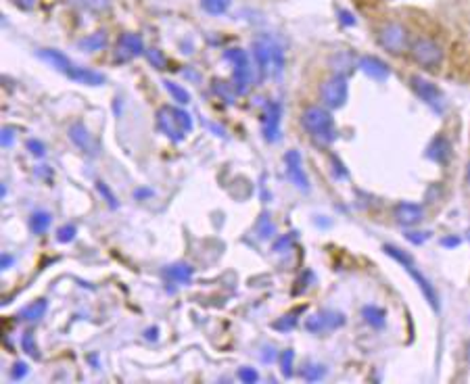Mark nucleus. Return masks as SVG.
Masks as SVG:
<instances>
[{
    "mask_svg": "<svg viewBox=\"0 0 470 384\" xmlns=\"http://www.w3.org/2000/svg\"><path fill=\"white\" fill-rule=\"evenodd\" d=\"M301 125L305 128V132L322 144H331L337 140V125L335 119L331 115V111L326 107L320 105H309L303 113H301Z\"/></svg>",
    "mask_w": 470,
    "mask_h": 384,
    "instance_id": "obj_1",
    "label": "nucleus"
},
{
    "mask_svg": "<svg viewBox=\"0 0 470 384\" xmlns=\"http://www.w3.org/2000/svg\"><path fill=\"white\" fill-rule=\"evenodd\" d=\"M253 59L260 71V80H266L268 75H280L284 69V52L270 36H262L253 42Z\"/></svg>",
    "mask_w": 470,
    "mask_h": 384,
    "instance_id": "obj_2",
    "label": "nucleus"
},
{
    "mask_svg": "<svg viewBox=\"0 0 470 384\" xmlns=\"http://www.w3.org/2000/svg\"><path fill=\"white\" fill-rule=\"evenodd\" d=\"M157 128L172 142H182L195 128V121L188 111L180 107H161L157 111Z\"/></svg>",
    "mask_w": 470,
    "mask_h": 384,
    "instance_id": "obj_3",
    "label": "nucleus"
},
{
    "mask_svg": "<svg viewBox=\"0 0 470 384\" xmlns=\"http://www.w3.org/2000/svg\"><path fill=\"white\" fill-rule=\"evenodd\" d=\"M384 253L389 255V257H393L398 263H402L404 265V270L414 278V282L418 284V288L422 290V294H424V299L429 301V305L433 307L435 312H439V296H437V292H435V286L431 284V280L418 270V265H416V261L406 253V251H402V249H398L395 245H384Z\"/></svg>",
    "mask_w": 470,
    "mask_h": 384,
    "instance_id": "obj_4",
    "label": "nucleus"
},
{
    "mask_svg": "<svg viewBox=\"0 0 470 384\" xmlns=\"http://www.w3.org/2000/svg\"><path fill=\"white\" fill-rule=\"evenodd\" d=\"M224 59L232 63V86L239 97L247 94L253 86V67L249 61V54L243 48H228L224 52Z\"/></svg>",
    "mask_w": 470,
    "mask_h": 384,
    "instance_id": "obj_5",
    "label": "nucleus"
},
{
    "mask_svg": "<svg viewBox=\"0 0 470 384\" xmlns=\"http://www.w3.org/2000/svg\"><path fill=\"white\" fill-rule=\"evenodd\" d=\"M376 40L380 44L382 50H386L389 54L393 57H400L404 54L406 50H410V34L408 30L398 23V21H391V23H384L378 34H376Z\"/></svg>",
    "mask_w": 470,
    "mask_h": 384,
    "instance_id": "obj_6",
    "label": "nucleus"
},
{
    "mask_svg": "<svg viewBox=\"0 0 470 384\" xmlns=\"http://www.w3.org/2000/svg\"><path fill=\"white\" fill-rule=\"evenodd\" d=\"M410 54H412V59H414L416 65H420L422 69H431V71L439 69L441 63H443V59H445L443 48L435 40L424 38V36L422 38H416L410 44Z\"/></svg>",
    "mask_w": 470,
    "mask_h": 384,
    "instance_id": "obj_7",
    "label": "nucleus"
},
{
    "mask_svg": "<svg viewBox=\"0 0 470 384\" xmlns=\"http://www.w3.org/2000/svg\"><path fill=\"white\" fill-rule=\"evenodd\" d=\"M320 99L329 109H341L349 99V84L341 73H333L320 86Z\"/></svg>",
    "mask_w": 470,
    "mask_h": 384,
    "instance_id": "obj_8",
    "label": "nucleus"
},
{
    "mask_svg": "<svg viewBox=\"0 0 470 384\" xmlns=\"http://www.w3.org/2000/svg\"><path fill=\"white\" fill-rule=\"evenodd\" d=\"M412 88L420 97V101L424 105H429L433 111H437V113H443L445 111V97H443V92L433 82L420 78V75H414V78H412Z\"/></svg>",
    "mask_w": 470,
    "mask_h": 384,
    "instance_id": "obj_9",
    "label": "nucleus"
},
{
    "mask_svg": "<svg viewBox=\"0 0 470 384\" xmlns=\"http://www.w3.org/2000/svg\"><path fill=\"white\" fill-rule=\"evenodd\" d=\"M146 52L144 48V40L134 34V32H126L117 38V44H115V61L119 63H128L136 57H142Z\"/></svg>",
    "mask_w": 470,
    "mask_h": 384,
    "instance_id": "obj_10",
    "label": "nucleus"
},
{
    "mask_svg": "<svg viewBox=\"0 0 470 384\" xmlns=\"http://www.w3.org/2000/svg\"><path fill=\"white\" fill-rule=\"evenodd\" d=\"M345 324V316L343 314H337V312H322V314H316L311 316L307 322H305V328L313 334H324V332H331L335 328H341Z\"/></svg>",
    "mask_w": 470,
    "mask_h": 384,
    "instance_id": "obj_11",
    "label": "nucleus"
},
{
    "mask_svg": "<svg viewBox=\"0 0 470 384\" xmlns=\"http://www.w3.org/2000/svg\"><path fill=\"white\" fill-rule=\"evenodd\" d=\"M284 163H286V176L291 178V182L299 190L307 192L309 190V180H307V174L303 170V159L299 155V150H288L284 155Z\"/></svg>",
    "mask_w": 470,
    "mask_h": 384,
    "instance_id": "obj_12",
    "label": "nucleus"
},
{
    "mask_svg": "<svg viewBox=\"0 0 470 384\" xmlns=\"http://www.w3.org/2000/svg\"><path fill=\"white\" fill-rule=\"evenodd\" d=\"M38 57H40L42 61H46L52 69H57V71H61L63 75H67L69 80L73 78L75 69L80 67V65H75L67 54H63V52L57 50V48H42V50H38Z\"/></svg>",
    "mask_w": 470,
    "mask_h": 384,
    "instance_id": "obj_13",
    "label": "nucleus"
},
{
    "mask_svg": "<svg viewBox=\"0 0 470 384\" xmlns=\"http://www.w3.org/2000/svg\"><path fill=\"white\" fill-rule=\"evenodd\" d=\"M69 138L82 152H86V155H90V157L99 155V142L92 138V134L88 132V128L84 123H73L69 128Z\"/></svg>",
    "mask_w": 470,
    "mask_h": 384,
    "instance_id": "obj_14",
    "label": "nucleus"
},
{
    "mask_svg": "<svg viewBox=\"0 0 470 384\" xmlns=\"http://www.w3.org/2000/svg\"><path fill=\"white\" fill-rule=\"evenodd\" d=\"M358 67L368 75L370 80H374V82H384V80H389V75H391L389 65L382 59L374 57V54H364L358 61Z\"/></svg>",
    "mask_w": 470,
    "mask_h": 384,
    "instance_id": "obj_15",
    "label": "nucleus"
},
{
    "mask_svg": "<svg viewBox=\"0 0 470 384\" xmlns=\"http://www.w3.org/2000/svg\"><path fill=\"white\" fill-rule=\"evenodd\" d=\"M280 119H282L280 103H270L266 113H264V138L268 142L280 140Z\"/></svg>",
    "mask_w": 470,
    "mask_h": 384,
    "instance_id": "obj_16",
    "label": "nucleus"
},
{
    "mask_svg": "<svg viewBox=\"0 0 470 384\" xmlns=\"http://www.w3.org/2000/svg\"><path fill=\"white\" fill-rule=\"evenodd\" d=\"M393 215H395L398 223L410 228V225H416V223L422 221L424 209H422L420 205H416V203H400V205L395 207Z\"/></svg>",
    "mask_w": 470,
    "mask_h": 384,
    "instance_id": "obj_17",
    "label": "nucleus"
},
{
    "mask_svg": "<svg viewBox=\"0 0 470 384\" xmlns=\"http://www.w3.org/2000/svg\"><path fill=\"white\" fill-rule=\"evenodd\" d=\"M166 276L174 284H190L195 278V267L188 263H174L166 270Z\"/></svg>",
    "mask_w": 470,
    "mask_h": 384,
    "instance_id": "obj_18",
    "label": "nucleus"
},
{
    "mask_svg": "<svg viewBox=\"0 0 470 384\" xmlns=\"http://www.w3.org/2000/svg\"><path fill=\"white\" fill-rule=\"evenodd\" d=\"M107 46V32L105 30H99L95 34H88L86 38H82L80 42H77V48L84 50V52H99Z\"/></svg>",
    "mask_w": 470,
    "mask_h": 384,
    "instance_id": "obj_19",
    "label": "nucleus"
},
{
    "mask_svg": "<svg viewBox=\"0 0 470 384\" xmlns=\"http://www.w3.org/2000/svg\"><path fill=\"white\" fill-rule=\"evenodd\" d=\"M449 150H451V146H449L447 138L437 136V138L433 140L431 148H429V157H431L433 161H437V163H445V161L449 159Z\"/></svg>",
    "mask_w": 470,
    "mask_h": 384,
    "instance_id": "obj_20",
    "label": "nucleus"
},
{
    "mask_svg": "<svg viewBox=\"0 0 470 384\" xmlns=\"http://www.w3.org/2000/svg\"><path fill=\"white\" fill-rule=\"evenodd\" d=\"M46 310H48V303L44 299H38L36 303L26 307V310L21 312V318L26 322H40L44 318V314H46Z\"/></svg>",
    "mask_w": 470,
    "mask_h": 384,
    "instance_id": "obj_21",
    "label": "nucleus"
},
{
    "mask_svg": "<svg viewBox=\"0 0 470 384\" xmlns=\"http://www.w3.org/2000/svg\"><path fill=\"white\" fill-rule=\"evenodd\" d=\"M362 316H364V320H366L370 326H374V328H382L384 322H386L384 310H380V307H376V305H366L364 310H362Z\"/></svg>",
    "mask_w": 470,
    "mask_h": 384,
    "instance_id": "obj_22",
    "label": "nucleus"
},
{
    "mask_svg": "<svg viewBox=\"0 0 470 384\" xmlns=\"http://www.w3.org/2000/svg\"><path fill=\"white\" fill-rule=\"evenodd\" d=\"M255 234L260 241H270L276 234V225L272 221V215L262 213V217L257 219V225H255Z\"/></svg>",
    "mask_w": 470,
    "mask_h": 384,
    "instance_id": "obj_23",
    "label": "nucleus"
},
{
    "mask_svg": "<svg viewBox=\"0 0 470 384\" xmlns=\"http://www.w3.org/2000/svg\"><path fill=\"white\" fill-rule=\"evenodd\" d=\"M230 7H232V0H201V9L211 17L226 15Z\"/></svg>",
    "mask_w": 470,
    "mask_h": 384,
    "instance_id": "obj_24",
    "label": "nucleus"
},
{
    "mask_svg": "<svg viewBox=\"0 0 470 384\" xmlns=\"http://www.w3.org/2000/svg\"><path fill=\"white\" fill-rule=\"evenodd\" d=\"M50 221H52V215L48 213V211H36L32 217H30V228H32V232L34 234H44L46 230H48V225H50Z\"/></svg>",
    "mask_w": 470,
    "mask_h": 384,
    "instance_id": "obj_25",
    "label": "nucleus"
},
{
    "mask_svg": "<svg viewBox=\"0 0 470 384\" xmlns=\"http://www.w3.org/2000/svg\"><path fill=\"white\" fill-rule=\"evenodd\" d=\"M164 88L168 90L172 101H176L178 105H188L190 103V92L186 88H182L180 84H176L172 80H164Z\"/></svg>",
    "mask_w": 470,
    "mask_h": 384,
    "instance_id": "obj_26",
    "label": "nucleus"
},
{
    "mask_svg": "<svg viewBox=\"0 0 470 384\" xmlns=\"http://www.w3.org/2000/svg\"><path fill=\"white\" fill-rule=\"evenodd\" d=\"M69 3L88 13H105L111 7V0H69Z\"/></svg>",
    "mask_w": 470,
    "mask_h": 384,
    "instance_id": "obj_27",
    "label": "nucleus"
},
{
    "mask_svg": "<svg viewBox=\"0 0 470 384\" xmlns=\"http://www.w3.org/2000/svg\"><path fill=\"white\" fill-rule=\"evenodd\" d=\"M144 54H146V61H148L155 69H159V71L168 69V57H166V52H164L161 48H148Z\"/></svg>",
    "mask_w": 470,
    "mask_h": 384,
    "instance_id": "obj_28",
    "label": "nucleus"
},
{
    "mask_svg": "<svg viewBox=\"0 0 470 384\" xmlns=\"http://www.w3.org/2000/svg\"><path fill=\"white\" fill-rule=\"evenodd\" d=\"M213 92L217 97H222L226 103H234V97H237V90H234V86L228 84V82H222V80H215L213 82Z\"/></svg>",
    "mask_w": 470,
    "mask_h": 384,
    "instance_id": "obj_29",
    "label": "nucleus"
},
{
    "mask_svg": "<svg viewBox=\"0 0 470 384\" xmlns=\"http://www.w3.org/2000/svg\"><path fill=\"white\" fill-rule=\"evenodd\" d=\"M324 365H320V363H309V365H305L303 367V372H301V376L305 378V380H309V382H316V380H320L322 376H324Z\"/></svg>",
    "mask_w": 470,
    "mask_h": 384,
    "instance_id": "obj_30",
    "label": "nucleus"
},
{
    "mask_svg": "<svg viewBox=\"0 0 470 384\" xmlns=\"http://www.w3.org/2000/svg\"><path fill=\"white\" fill-rule=\"evenodd\" d=\"M75 234H77V228L73 223H65V225H61L57 230V241L61 245H67V243H71L75 239Z\"/></svg>",
    "mask_w": 470,
    "mask_h": 384,
    "instance_id": "obj_31",
    "label": "nucleus"
},
{
    "mask_svg": "<svg viewBox=\"0 0 470 384\" xmlns=\"http://www.w3.org/2000/svg\"><path fill=\"white\" fill-rule=\"evenodd\" d=\"M293 363H295V353H293V349H286L280 355V372H282V376H286V378L293 376Z\"/></svg>",
    "mask_w": 470,
    "mask_h": 384,
    "instance_id": "obj_32",
    "label": "nucleus"
},
{
    "mask_svg": "<svg viewBox=\"0 0 470 384\" xmlns=\"http://www.w3.org/2000/svg\"><path fill=\"white\" fill-rule=\"evenodd\" d=\"M97 190L105 196V201H107V205H109L111 209H117V207H119V203H117L115 194L111 192V188H109L105 182H97Z\"/></svg>",
    "mask_w": 470,
    "mask_h": 384,
    "instance_id": "obj_33",
    "label": "nucleus"
},
{
    "mask_svg": "<svg viewBox=\"0 0 470 384\" xmlns=\"http://www.w3.org/2000/svg\"><path fill=\"white\" fill-rule=\"evenodd\" d=\"M21 347H23V351H26L28 355H32V357H40L38 347L34 345V336H32V332H26V334H23V338H21Z\"/></svg>",
    "mask_w": 470,
    "mask_h": 384,
    "instance_id": "obj_34",
    "label": "nucleus"
},
{
    "mask_svg": "<svg viewBox=\"0 0 470 384\" xmlns=\"http://www.w3.org/2000/svg\"><path fill=\"white\" fill-rule=\"evenodd\" d=\"M26 146H28V150L32 152L34 157H44V155H46V146H44L40 140H34V138H32V140L26 142Z\"/></svg>",
    "mask_w": 470,
    "mask_h": 384,
    "instance_id": "obj_35",
    "label": "nucleus"
},
{
    "mask_svg": "<svg viewBox=\"0 0 470 384\" xmlns=\"http://www.w3.org/2000/svg\"><path fill=\"white\" fill-rule=\"evenodd\" d=\"M339 21H341V26H345V28H353L358 21H355V15L351 13V11H347V9H339Z\"/></svg>",
    "mask_w": 470,
    "mask_h": 384,
    "instance_id": "obj_36",
    "label": "nucleus"
},
{
    "mask_svg": "<svg viewBox=\"0 0 470 384\" xmlns=\"http://www.w3.org/2000/svg\"><path fill=\"white\" fill-rule=\"evenodd\" d=\"M239 378L243 380V382H247V384H253V382H257V372L253 370V367H241L239 370Z\"/></svg>",
    "mask_w": 470,
    "mask_h": 384,
    "instance_id": "obj_37",
    "label": "nucleus"
},
{
    "mask_svg": "<svg viewBox=\"0 0 470 384\" xmlns=\"http://www.w3.org/2000/svg\"><path fill=\"white\" fill-rule=\"evenodd\" d=\"M0 140H3V146H5V148L13 146V140H15V130H13L11 125L3 128V136H0Z\"/></svg>",
    "mask_w": 470,
    "mask_h": 384,
    "instance_id": "obj_38",
    "label": "nucleus"
},
{
    "mask_svg": "<svg viewBox=\"0 0 470 384\" xmlns=\"http://www.w3.org/2000/svg\"><path fill=\"white\" fill-rule=\"evenodd\" d=\"M291 243H293V236H282L274 243V253H284V249H291Z\"/></svg>",
    "mask_w": 470,
    "mask_h": 384,
    "instance_id": "obj_39",
    "label": "nucleus"
},
{
    "mask_svg": "<svg viewBox=\"0 0 470 384\" xmlns=\"http://www.w3.org/2000/svg\"><path fill=\"white\" fill-rule=\"evenodd\" d=\"M295 322H297V318H295V316L291 314V316H284V318H282L280 322H276V324H274V328H278V330H284V328H293V326H295Z\"/></svg>",
    "mask_w": 470,
    "mask_h": 384,
    "instance_id": "obj_40",
    "label": "nucleus"
},
{
    "mask_svg": "<svg viewBox=\"0 0 470 384\" xmlns=\"http://www.w3.org/2000/svg\"><path fill=\"white\" fill-rule=\"evenodd\" d=\"M26 374H28V365H26V363H15L11 378H13V380H21V378H23Z\"/></svg>",
    "mask_w": 470,
    "mask_h": 384,
    "instance_id": "obj_41",
    "label": "nucleus"
},
{
    "mask_svg": "<svg viewBox=\"0 0 470 384\" xmlns=\"http://www.w3.org/2000/svg\"><path fill=\"white\" fill-rule=\"evenodd\" d=\"M418 234H420V232H408L406 236H408V241H412L414 245H422V243L429 239V234H424V236H418Z\"/></svg>",
    "mask_w": 470,
    "mask_h": 384,
    "instance_id": "obj_42",
    "label": "nucleus"
},
{
    "mask_svg": "<svg viewBox=\"0 0 470 384\" xmlns=\"http://www.w3.org/2000/svg\"><path fill=\"white\" fill-rule=\"evenodd\" d=\"M15 5L21 7V9H26V11H30L34 7V0H15Z\"/></svg>",
    "mask_w": 470,
    "mask_h": 384,
    "instance_id": "obj_43",
    "label": "nucleus"
},
{
    "mask_svg": "<svg viewBox=\"0 0 470 384\" xmlns=\"http://www.w3.org/2000/svg\"><path fill=\"white\" fill-rule=\"evenodd\" d=\"M13 261H15V259H13L11 255L5 253V255H3V270H9V267L13 265Z\"/></svg>",
    "mask_w": 470,
    "mask_h": 384,
    "instance_id": "obj_44",
    "label": "nucleus"
},
{
    "mask_svg": "<svg viewBox=\"0 0 470 384\" xmlns=\"http://www.w3.org/2000/svg\"><path fill=\"white\" fill-rule=\"evenodd\" d=\"M441 243H443V247H458L460 245V239H443Z\"/></svg>",
    "mask_w": 470,
    "mask_h": 384,
    "instance_id": "obj_45",
    "label": "nucleus"
},
{
    "mask_svg": "<svg viewBox=\"0 0 470 384\" xmlns=\"http://www.w3.org/2000/svg\"><path fill=\"white\" fill-rule=\"evenodd\" d=\"M262 359H264V361H266V363H268V361H274V359H276V353H274V347H270V353H264V355H262Z\"/></svg>",
    "mask_w": 470,
    "mask_h": 384,
    "instance_id": "obj_46",
    "label": "nucleus"
},
{
    "mask_svg": "<svg viewBox=\"0 0 470 384\" xmlns=\"http://www.w3.org/2000/svg\"><path fill=\"white\" fill-rule=\"evenodd\" d=\"M153 192L150 190H138V192H134V196H150Z\"/></svg>",
    "mask_w": 470,
    "mask_h": 384,
    "instance_id": "obj_47",
    "label": "nucleus"
},
{
    "mask_svg": "<svg viewBox=\"0 0 470 384\" xmlns=\"http://www.w3.org/2000/svg\"><path fill=\"white\" fill-rule=\"evenodd\" d=\"M146 338H157V328H153V330H146Z\"/></svg>",
    "mask_w": 470,
    "mask_h": 384,
    "instance_id": "obj_48",
    "label": "nucleus"
},
{
    "mask_svg": "<svg viewBox=\"0 0 470 384\" xmlns=\"http://www.w3.org/2000/svg\"><path fill=\"white\" fill-rule=\"evenodd\" d=\"M466 180H468V184H470V163H468V170H466Z\"/></svg>",
    "mask_w": 470,
    "mask_h": 384,
    "instance_id": "obj_49",
    "label": "nucleus"
},
{
    "mask_svg": "<svg viewBox=\"0 0 470 384\" xmlns=\"http://www.w3.org/2000/svg\"><path fill=\"white\" fill-rule=\"evenodd\" d=\"M466 357H468V361H470V343H468V347H466Z\"/></svg>",
    "mask_w": 470,
    "mask_h": 384,
    "instance_id": "obj_50",
    "label": "nucleus"
}]
</instances>
